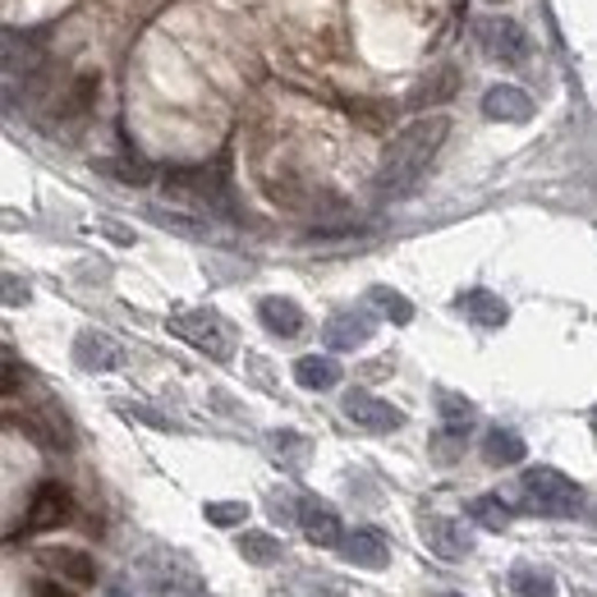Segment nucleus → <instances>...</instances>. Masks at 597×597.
I'll return each mask as SVG.
<instances>
[{
	"instance_id": "5701e85b",
	"label": "nucleus",
	"mask_w": 597,
	"mask_h": 597,
	"mask_svg": "<svg viewBox=\"0 0 597 597\" xmlns=\"http://www.w3.org/2000/svg\"><path fill=\"white\" fill-rule=\"evenodd\" d=\"M147 220L162 226L170 235H184V239H207V220H198L189 212H170V207H147Z\"/></svg>"
},
{
	"instance_id": "72a5a7b5",
	"label": "nucleus",
	"mask_w": 597,
	"mask_h": 597,
	"mask_svg": "<svg viewBox=\"0 0 597 597\" xmlns=\"http://www.w3.org/2000/svg\"><path fill=\"white\" fill-rule=\"evenodd\" d=\"M33 597H74V593L60 588V580H41V584L33 588Z\"/></svg>"
},
{
	"instance_id": "c85d7f7f",
	"label": "nucleus",
	"mask_w": 597,
	"mask_h": 597,
	"mask_svg": "<svg viewBox=\"0 0 597 597\" xmlns=\"http://www.w3.org/2000/svg\"><path fill=\"white\" fill-rule=\"evenodd\" d=\"M272 451H276L280 464H290V469H299L303 455H308V441H303L299 432L285 428V432H272Z\"/></svg>"
},
{
	"instance_id": "1a4fd4ad",
	"label": "nucleus",
	"mask_w": 597,
	"mask_h": 597,
	"mask_svg": "<svg viewBox=\"0 0 597 597\" xmlns=\"http://www.w3.org/2000/svg\"><path fill=\"white\" fill-rule=\"evenodd\" d=\"M70 515H74V497H70V488H60V482H41V488L33 492V501H28V528L33 534H51V528L70 524Z\"/></svg>"
},
{
	"instance_id": "7ed1b4c3",
	"label": "nucleus",
	"mask_w": 597,
	"mask_h": 597,
	"mask_svg": "<svg viewBox=\"0 0 597 597\" xmlns=\"http://www.w3.org/2000/svg\"><path fill=\"white\" fill-rule=\"evenodd\" d=\"M170 331L180 341H189L193 349H203L207 359L216 363H230V354H235V331L230 322L212 313V308H184V313H175L170 318Z\"/></svg>"
},
{
	"instance_id": "a211bd4d",
	"label": "nucleus",
	"mask_w": 597,
	"mask_h": 597,
	"mask_svg": "<svg viewBox=\"0 0 597 597\" xmlns=\"http://www.w3.org/2000/svg\"><path fill=\"white\" fill-rule=\"evenodd\" d=\"M97 87H102L97 70H83L70 87H64V97L56 102V120H83L87 110H93V102H97Z\"/></svg>"
},
{
	"instance_id": "aec40b11",
	"label": "nucleus",
	"mask_w": 597,
	"mask_h": 597,
	"mask_svg": "<svg viewBox=\"0 0 597 597\" xmlns=\"http://www.w3.org/2000/svg\"><path fill=\"white\" fill-rule=\"evenodd\" d=\"M295 382L303 391H331L341 382V363L326 354H303V359H295Z\"/></svg>"
},
{
	"instance_id": "f257e3e1",
	"label": "nucleus",
	"mask_w": 597,
	"mask_h": 597,
	"mask_svg": "<svg viewBox=\"0 0 597 597\" xmlns=\"http://www.w3.org/2000/svg\"><path fill=\"white\" fill-rule=\"evenodd\" d=\"M446 134H451L446 116H418L414 124H405L382 152L378 180H372L378 198H391V203H395V198H409L418 189V180L428 175V166L441 152V143H446Z\"/></svg>"
},
{
	"instance_id": "c756f323",
	"label": "nucleus",
	"mask_w": 597,
	"mask_h": 597,
	"mask_svg": "<svg viewBox=\"0 0 597 597\" xmlns=\"http://www.w3.org/2000/svg\"><path fill=\"white\" fill-rule=\"evenodd\" d=\"M203 515H207V524H216V528H235V524L249 520V505H244V501H207Z\"/></svg>"
},
{
	"instance_id": "4c0bfd02",
	"label": "nucleus",
	"mask_w": 597,
	"mask_h": 597,
	"mask_svg": "<svg viewBox=\"0 0 597 597\" xmlns=\"http://www.w3.org/2000/svg\"><path fill=\"white\" fill-rule=\"evenodd\" d=\"M441 597H459V593H441Z\"/></svg>"
},
{
	"instance_id": "a878e982",
	"label": "nucleus",
	"mask_w": 597,
	"mask_h": 597,
	"mask_svg": "<svg viewBox=\"0 0 597 597\" xmlns=\"http://www.w3.org/2000/svg\"><path fill=\"white\" fill-rule=\"evenodd\" d=\"M368 303H378L395 326H409V322H414V303H409L401 290H391V285H372V290H368Z\"/></svg>"
},
{
	"instance_id": "e433bc0d",
	"label": "nucleus",
	"mask_w": 597,
	"mask_h": 597,
	"mask_svg": "<svg viewBox=\"0 0 597 597\" xmlns=\"http://www.w3.org/2000/svg\"><path fill=\"white\" fill-rule=\"evenodd\" d=\"M106 597H129V588H124V584H110V588H106Z\"/></svg>"
},
{
	"instance_id": "9b49d317",
	"label": "nucleus",
	"mask_w": 597,
	"mask_h": 597,
	"mask_svg": "<svg viewBox=\"0 0 597 597\" xmlns=\"http://www.w3.org/2000/svg\"><path fill=\"white\" fill-rule=\"evenodd\" d=\"M74 363L83 372H110V368H120L124 363V349L106 336V331H79L74 336Z\"/></svg>"
},
{
	"instance_id": "f03ea898",
	"label": "nucleus",
	"mask_w": 597,
	"mask_h": 597,
	"mask_svg": "<svg viewBox=\"0 0 597 597\" xmlns=\"http://www.w3.org/2000/svg\"><path fill=\"white\" fill-rule=\"evenodd\" d=\"M524 488V501L534 515H551V520H570L584 511V488L574 478H565L561 469H551V464H538V469H524L520 478Z\"/></svg>"
},
{
	"instance_id": "cd10ccee",
	"label": "nucleus",
	"mask_w": 597,
	"mask_h": 597,
	"mask_svg": "<svg viewBox=\"0 0 597 597\" xmlns=\"http://www.w3.org/2000/svg\"><path fill=\"white\" fill-rule=\"evenodd\" d=\"M455 83H459V74H455V70H441V74L423 79V83H418V93H414V106H428V102H446V97L455 93Z\"/></svg>"
},
{
	"instance_id": "39448f33",
	"label": "nucleus",
	"mask_w": 597,
	"mask_h": 597,
	"mask_svg": "<svg viewBox=\"0 0 597 597\" xmlns=\"http://www.w3.org/2000/svg\"><path fill=\"white\" fill-rule=\"evenodd\" d=\"M478 41H482V51L505 60V64H524L528 51H534V41H528L524 24H515L511 14H492V19H482L478 24Z\"/></svg>"
},
{
	"instance_id": "c9c22d12",
	"label": "nucleus",
	"mask_w": 597,
	"mask_h": 597,
	"mask_svg": "<svg viewBox=\"0 0 597 597\" xmlns=\"http://www.w3.org/2000/svg\"><path fill=\"white\" fill-rule=\"evenodd\" d=\"M19 391V363H14V354H5V395Z\"/></svg>"
},
{
	"instance_id": "ddd939ff",
	"label": "nucleus",
	"mask_w": 597,
	"mask_h": 597,
	"mask_svg": "<svg viewBox=\"0 0 597 597\" xmlns=\"http://www.w3.org/2000/svg\"><path fill=\"white\" fill-rule=\"evenodd\" d=\"M482 116L501 120V124H524L528 116H534V102H528L524 87L497 83V87H488V93H482Z\"/></svg>"
},
{
	"instance_id": "f3484780",
	"label": "nucleus",
	"mask_w": 597,
	"mask_h": 597,
	"mask_svg": "<svg viewBox=\"0 0 597 597\" xmlns=\"http://www.w3.org/2000/svg\"><path fill=\"white\" fill-rule=\"evenodd\" d=\"M258 318H262V326L272 331V336H280V341H295L299 331H303V308L295 303V299H280V295H267L258 303Z\"/></svg>"
},
{
	"instance_id": "bb28decb",
	"label": "nucleus",
	"mask_w": 597,
	"mask_h": 597,
	"mask_svg": "<svg viewBox=\"0 0 597 597\" xmlns=\"http://www.w3.org/2000/svg\"><path fill=\"white\" fill-rule=\"evenodd\" d=\"M437 409L446 418V432H469L474 428V405L455 391H437Z\"/></svg>"
},
{
	"instance_id": "9d476101",
	"label": "nucleus",
	"mask_w": 597,
	"mask_h": 597,
	"mask_svg": "<svg viewBox=\"0 0 597 597\" xmlns=\"http://www.w3.org/2000/svg\"><path fill=\"white\" fill-rule=\"evenodd\" d=\"M345 418L349 423H359L363 432H401L405 428V414L378 401V395H368V391H349L345 395Z\"/></svg>"
},
{
	"instance_id": "0eeeda50",
	"label": "nucleus",
	"mask_w": 597,
	"mask_h": 597,
	"mask_svg": "<svg viewBox=\"0 0 597 597\" xmlns=\"http://www.w3.org/2000/svg\"><path fill=\"white\" fill-rule=\"evenodd\" d=\"M372 331H378V318H372L368 308H341V313H331V318H326L322 341H326V349L345 354V349L368 345V341H372Z\"/></svg>"
},
{
	"instance_id": "473e14b6",
	"label": "nucleus",
	"mask_w": 597,
	"mask_h": 597,
	"mask_svg": "<svg viewBox=\"0 0 597 597\" xmlns=\"http://www.w3.org/2000/svg\"><path fill=\"white\" fill-rule=\"evenodd\" d=\"M5 303L19 308V303H28V285L19 280V276H5Z\"/></svg>"
},
{
	"instance_id": "f704fd0d",
	"label": "nucleus",
	"mask_w": 597,
	"mask_h": 597,
	"mask_svg": "<svg viewBox=\"0 0 597 597\" xmlns=\"http://www.w3.org/2000/svg\"><path fill=\"white\" fill-rule=\"evenodd\" d=\"M102 230L116 239V244H134V230H124V226H116V220H102Z\"/></svg>"
},
{
	"instance_id": "2f4dec72",
	"label": "nucleus",
	"mask_w": 597,
	"mask_h": 597,
	"mask_svg": "<svg viewBox=\"0 0 597 597\" xmlns=\"http://www.w3.org/2000/svg\"><path fill=\"white\" fill-rule=\"evenodd\" d=\"M459 446H464V432H441V437H437V446H432V451H437V459H441V464H455V455H459Z\"/></svg>"
},
{
	"instance_id": "dca6fc26",
	"label": "nucleus",
	"mask_w": 597,
	"mask_h": 597,
	"mask_svg": "<svg viewBox=\"0 0 597 597\" xmlns=\"http://www.w3.org/2000/svg\"><path fill=\"white\" fill-rule=\"evenodd\" d=\"M41 565L47 570H56L60 580H70V584H97V561L87 557V551H79V547H47L41 551Z\"/></svg>"
},
{
	"instance_id": "423d86ee",
	"label": "nucleus",
	"mask_w": 597,
	"mask_h": 597,
	"mask_svg": "<svg viewBox=\"0 0 597 597\" xmlns=\"http://www.w3.org/2000/svg\"><path fill=\"white\" fill-rule=\"evenodd\" d=\"M166 193L193 198V203L226 207V175H220L216 166H180V170H166Z\"/></svg>"
},
{
	"instance_id": "58836bf2",
	"label": "nucleus",
	"mask_w": 597,
	"mask_h": 597,
	"mask_svg": "<svg viewBox=\"0 0 597 597\" xmlns=\"http://www.w3.org/2000/svg\"><path fill=\"white\" fill-rule=\"evenodd\" d=\"M593 423H597V414H593Z\"/></svg>"
},
{
	"instance_id": "4be33fe9",
	"label": "nucleus",
	"mask_w": 597,
	"mask_h": 597,
	"mask_svg": "<svg viewBox=\"0 0 597 597\" xmlns=\"http://www.w3.org/2000/svg\"><path fill=\"white\" fill-rule=\"evenodd\" d=\"M511 588H515L520 597H557V580H551L547 570L528 565V561L511 565Z\"/></svg>"
},
{
	"instance_id": "f8f14e48",
	"label": "nucleus",
	"mask_w": 597,
	"mask_h": 597,
	"mask_svg": "<svg viewBox=\"0 0 597 597\" xmlns=\"http://www.w3.org/2000/svg\"><path fill=\"white\" fill-rule=\"evenodd\" d=\"M341 557L359 570H382L391 561V542H386L382 528H354V534H345V542H341Z\"/></svg>"
},
{
	"instance_id": "7c9ffc66",
	"label": "nucleus",
	"mask_w": 597,
	"mask_h": 597,
	"mask_svg": "<svg viewBox=\"0 0 597 597\" xmlns=\"http://www.w3.org/2000/svg\"><path fill=\"white\" fill-rule=\"evenodd\" d=\"M124 418H139V423H152V428H162V432H175L170 418H162L157 409H147V405H120Z\"/></svg>"
},
{
	"instance_id": "4468645a",
	"label": "nucleus",
	"mask_w": 597,
	"mask_h": 597,
	"mask_svg": "<svg viewBox=\"0 0 597 597\" xmlns=\"http://www.w3.org/2000/svg\"><path fill=\"white\" fill-rule=\"evenodd\" d=\"M455 308L469 322H478L482 331H497V326H505L511 322V308H505V299L501 295H492V290H482V285H474V290H464L459 299H455Z\"/></svg>"
},
{
	"instance_id": "b1692460",
	"label": "nucleus",
	"mask_w": 597,
	"mask_h": 597,
	"mask_svg": "<svg viewBox=\"0 0 597 597\" xmlns=\"http://www.w3.org/2000/svg\"><path fill=\"white\" fill-rule=\"evenodd\" d=\"M464 511H469L474 524L492 528V534H501V528H511V520H515V511H511V505H505L501 497H474L469 505H464Z\"/></svg>"
},
{
	"instance_id": "6e6552de",
	"label": "nucleus",
	"mask_w": 597,
	"mask_h": 597,
	"mask_svg": "<svg viewBox=\"0 0 597 597\" xmlns=\"http://www.w3.org/2000/svg\"><path fill=\"white\" fill-rule=\"evenodd\" d=\"M418 528H423V542L432 557L441 561H464L474 551V538H469V528H464L459 520H446V515H423L418 520Z\"/></svg>"
},
{
	"instance_id": "6ab92c4d",
	"label": "nucleus",
	"mask_w": 597,
	"mask_h": 597,
	"mask_svg": "<svg viewBox=\"0 0 597 597\" xmlns=\"http://www.w3.org/2000/svg\"><path fill=\"white\" fill-rule=\"evenodd\" d=\"M528 446H524V437L515 428H492L488 437H482V459L497 464V469H511V464H524Z\"/></svg>"
},
{
	"instance_id": "2eb2a0df",
	"label": "nucleus",
	"mask_w": 597,
	"mask_h": 597,
	"mask_svg": "<svg viewBox=\"0 0 597 597\" xmlns=\"http://www.w3.org/2000/svg\"><path fill=\"white\" fill-rule=\"evenodd\" d=\"M299 524H303L308 542H318V547H341L345 542V528H341L336 511H331L326 501H318V497H308L299 505Z\"/></svg>"
},
{
	"instance_id": "412c9836",
	"label": "nucleus",
	"mask_w": 597,
	"mask_h": 597,
	"mask_svg": "<svg viewBox=\"0 0 597 597\" xmlns=\"http://www.w3.org/2000/svg\"><path fill=\"white\" fill-rule=\"evenodd\" d=\"M235 547H239V557H244L249 565H276L280 561V542L272 534H262V528H244Z\"/></svg>"
},
{
	"instance_id": "20e7f679",
	"label": "nucleus",
	"mask_w": 597,
	"mask_h": 597,
	"mask_svg": "<svg viewBox=\"0 0 597 597\" xmlns=\"http://www.w3.org/2000/svg\"><path fill=\"white\" fill-rule=\"evenodd\" d=\"M139 574L152 597H203V580H198V570L180 557H170V551H152V557L139 561Z\"/></svg>"
},
{
	"instance_id": "393cba45",
	"label": "nucleus",
	"mask_w": 597,
	"mask_h": 597,
	"mask_svg": "<svg viewBox=\"0 0 597 597\" xmlns=\"http://www.w3.org/2000/svg\"><path fill=\"white\" fill-rule=\"evenodd\" d=\"M97 170L110 175V180H120V184H134V189L152 184V166L143 157H106V162H97Z\"/></svg>"
}]
</instances>
